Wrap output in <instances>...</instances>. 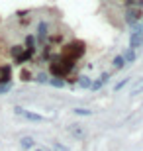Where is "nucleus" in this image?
I'll return each instance as SVG.
<instances>
[{
	"mask_svg": "<svg viewBox=\"0 0 143 151\" xmlns=\"http://www.w3.org/2000/svg\"><path fill=\"white\" fill-rule=\"evenodd\" d=\"M84 51H86V47H84L83 41H71V43H67L63 47L61 55H67V57H71V59H75V61H78L84 55Z\"/></svg>",
	"mask_w": 143,
	"mask_h": 151,
	"instance_id": "obj_1",
	"label": "nucleus"
},
{
	"mask_svg": "<svg viewBox=\"0 0 143 151\" xmlns=\"http://www.w3.org/2000/svg\"><path fill=\"white\" fill-rule=\"evenodd\" d=\"M141 43H143V29L135 26V29H133L132 35H129V49H135V47H139Z\"/></svg>",
	"mask_w": 143,
	"mask_h": 151,
	"instance_id": "obj_2",
	"label": "nucleus"
},
{
	"mask_svg": "<svg viewBox=\"0 0 143 151\" xmlns=\"http://www.w3.org/2000/svg\"><path fill=\"white\" fill-rule=\"evenodd\" d=\"M14 112H16L18 116H22V118H26V120H29V122H43V120H45L43 116L33 114V112H28V110H24V108H20V106L14 108Z\"/></svg>",
	"mask_w": 143,
	"mask_h": 151,
	"instance_id": "obj_3",
	"label": "nucleus"
},
{
	"mask_svg": "<svg viewBox=\"0 0 143 151\" xmlns=\"http://www.w3.org/2000/svg\"><path fill=\"white\" fill-rule=\"evenodd\" d=\"M10 78H12V67L10 65H0V84L10 83Z\"/></svg>",
	"mask_w": 143,
	"mask_h": 151,
	"instance_id": "obj_4",
	"label": "nucleus"
},
{
	"mask_svg": "<svg viewBox=\"0 0 143 151\" xmlns=\"http://www.w3.org/2000/svg\"><path fill=\"white\" fill-rule=\"evenodd\" d=\"M20 145H22V149H32V147L35 145V141H33V137L26 135V137H22V139H20Z\"/></svg>",
	"mask_w": 143,
	"mask_h": 151,
	"instance_id": "obj_5",
	"label": "nucleus"
},
{
	"mask_svg": "<svg viewBox=\"0 0 143 151\" xmlns=\"http://www.w3.org/2000/svg\"><path fill=\"white\" fill-rule=\"evenodd\" d=\"M78 86L80 88H90V84H92V78L90 77H86V75H83V77H78Z\"/></svg>",
	"mask_w": 143,
	"mask_h": 151,
	"instance_id": "obj_6",
	"label": "nucleus"
},
{
	"mask_svg": "<svg viewBox=\"0 0 143 151\" xmlns=\"http://www.w3.org/2000/svg\"><path fill=\"white\" fill-rule=\"evenodd\" d=\"M112 65H114L116 71H120V69L126 67V61H124V57H121V55H116L114 59H112Z\"/></svg>",
	"mask_w": 143,
	"mask_h": 151,
	"instance_id": "obj_7",
	"label": "nucleus"
},
{
	"mask_svg": "<svg viewBox=\"0 0 143 151\" xmlns=\"http://www.w3.org/2000/svg\"><path fill=\"white\" fill-rule=\"evenodd\" d=\"M24 49H26L24 45H12V49H10V55L14 57V61H16L18 57H20V55L24 53Z\"/></svg>",
	"mask_w": 143,
	"mask_h": 151,
	"instance_id": "obj_8",
	"label": "nucleus"
},
{
	"mask_svg": "<svg viewBox=\"0 0 143 151\" xmlns=\"http://www.w3.org/2000/svg\"><path fill=\"white\" fill-rule=\"evenodd\" d=\"M69 132H71L75 137H84V129H80L77 126V124H73V126H69Z\"/></svg>",
	"mask_w": 143,
	"mask_h": 151,
	"instance_id": "obj_9",
	"label": "nucleus"
},
{
	"mask_svg": "<svg viewBox=\"0 0 143 151\" xmlns=\"http://www.w3.org/2000/svg\"><path fill=\"white\" fill-rule=\"evenodd\" d=\"M49 84L55 86V88H63V86H65V81L59 78V77H53V78H49Z\"/></svg>",
	"mask_w": 143,
	"mask_h": 151,
	"instance_id": "obj_10",
	"label": "nucleus"
},
{
	"mask_svg": "<svg viewBox=\"0 0 143 151\" xmlns=\"http://www.w3.org/2000/svg\"><path fill=\"white\" fill-rule=\"evenodd\" d=\"M121 57H124V61H126V63H133V61H135V51H133V49H127Z\"/></svg>",
	"mask_w": 143,
	"mask_h": 151,
	"instance_id": "obj_11",
	"label": "nucleus"
},
{
	"mask_svg": "<svg viewBox=\"0 0 143 151\" xmlns=\"http://www.w3.org/2000/svg\"><path fill=\"white\" fill-rule=\"evenodd\" d=\"M35 81H37L39 84H49V77H47L45 73H37L35 75Z\"/></svg>",
	"mask_w": 143,
	"mask_h": 151,
	"instance_id": "obj_12",
	"label": "nucleus"
},
{
	"mask_svg": "<svg viewBox=\"0 0 143 151\" xmlns=\"http://www.w3.org/2000/svg\"><path fill=\"white\" fill-rule=\"evenodd\" d=\"M73 112L77 116H92V110H86V108H75Z\"/></svg>",
	"mask_w": 143,
	"mask_h": 151,
	"instance_id": "obj_13",
	"label": "nucleus"
},
{
	"mask_svg": "<svg viewBox=\"0 0 143 151\" xmlns=\"http://www.w3.org/2000/svg\"><path fill=\"white\" fill-rule=\"evenodd\" d=\"M12 90V83H2L0 84V94H6V92H10Z\"/></svg>",
	"mask_w": 143,
	"mask_h": 151,
	"instance_id": "obj_14",
	"label": "nucleus"
},
{
	"mask_svg": "<svg viewBox=\"0 0 143 151\" xmlns=\"http://www.w3.org/2000/svg\"><path fill=\"white\" fill-rule=\"evenodd\" d=\"M141 92H143V81H141V83H139L137 86L132 90V96H137V94H141Z\"/></svg>",
	"mask_w": 143,
	"mask_h": 151,
	"instance_id": "obj_15",
	"label": "nucleus"
},
{
	"mask_svg": "<svg viewBox=\"0 0 143 151\" xmlns=\"http://www.w3.org/2000/svg\"><path fill=\"white\" fill-rule=\"evenodd\" d=\"M127 83H129V78H124V81H120V83H118V84L114 86V90H121V88H124V86H126Z\"/></svg>",
	"mask_w": 143,
	"mask_h": 151,
	"instance_id": "obj_16",
	"label": "nucleus"
},
{
	"mask_svg": "<svg viewBox=\"0 0 143 151\" xmlns=\"http://www.w3.org/2000/svg\"><path fill=\"white\" fill-rule=\"evenodd\" d=\"M53 149H55V151H69L65 145H61L59 141H53Z\"/></svg>",
	"mask_w": 143,
	"mask_h": 151,
	"instance_id": "obj_17",
	"label": "nucleus"
},
{
	"mask_svg": "<svg viewBox=\"0 0 143 151\" xmlns=\"http://www.w3.org/2000/svg\"><path fill=\"white\" fill-rule=\"evenodd\" d=\"M108 78H110V73H102V77H100L98 81H100V83H102V86H104V84L108 83Z\"/></svg>",
	"mask_w": 143,
	"mask_h": 151,
	"instance_id": "obj_18",
	"label": "nucleus"
},
{
	"mask_svg": "<svg viewBox=\"0 0 143 151\" xmlns=\"http://www.w3.org/2000/svg\"><path fill=\"white\" fill-rule=\"evenodd\" d=\"M20 77H22V81H32V75H29L28 71H22V73H20Z\"/></svg>",
	"mask_w": 143,
	"mask_h": 151,
	"instance_id": "obj_19",
	"label": "nucleus"
},
{
	"mask_svg": "<svg viewBox=\"0 0 143 151\" xmlns=\"http://www.w3.org/2000/svg\"><path fill=\"white\" fill-rule=\"evenodd\" d=\"M35 151H43V149H35Z\"/></svg>",
	"mask_w": 143,
	"mask_h": 151,
	"instance_id": "obj_20",
	"label": "nucleus"
}]
</instances>
